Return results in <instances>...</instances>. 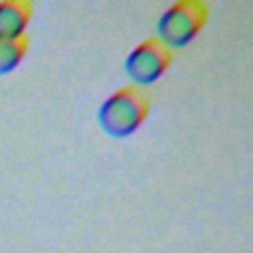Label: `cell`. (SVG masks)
Instances as JSON below:
<instances>
[{"label":"cell","mask_w":253,"mask_h":253,"mask_svg":"<svg viewBox=\"0 0 253 253\" xmlns=\"http://www.w3.org/2000/svg\"><path fill=\"white\" fill-rule=\"evenodd\" d=\"M150 109L152 99L148 89L130 83L119 87L101 103L97 111V121L109 136L126 138L144 125Z\"/></svg>","instance_id":"6da1fadb"},{"label":"cell","mask_w":253,"mask_h":253,"mask_svg":"<svg viewBox=\"0 0 253 253\" xmlns=\"http://www.w3.org/2000/svg\"><path fill=\"white\" fill-rule=\"evenodd\" d=\"M210 18V8L202 0H180L170 4L158 18V36L168 47H184L196 40Z\"/></svg>","instance_id":"7a4b0ae2"},{"label":"cell","mask_w":253,"mask_h":253,"mask_svg":"<svg viewBox=\"0 0 253 253\" xmlns=\"http://www.w3.org/2000/svg\"><path fill=\"white\" fill-rule=\"evenodd\" d=\"M174 61V49L160 38L152 36L136 43L125 59V71L132 79V85L148 87L156 83Z\"/></svg>","instance_id":"3957f363"},{"label":"cell","mask_w":253,"mask_h":253,"mask_svg":"<svg viewBox=\"0 0 253 253\" xmlns=\"http://www.w3.org/2000/svg\"><path fill=\"white\" fill-rule=\"evenodd\" d=\"M34 4L30 0H2L0 2V38H18L26 34L32 20Z\"/></svg>","instance_id":"277c9868"},{"label":"cell","mask_w":253,"mask_h":253,"mask_svg":"<svg viewBox=\"0 0 253 253\" xmlns=\"http://www.w3.org/2000/svg\"><path fill=\"white\" fill-rule=\"evenodd\" d=\"M28 34L18 38H0V75L14 71L28 53Z\"/></svg>","instance_id":"5b68a950"}]
</instances>
